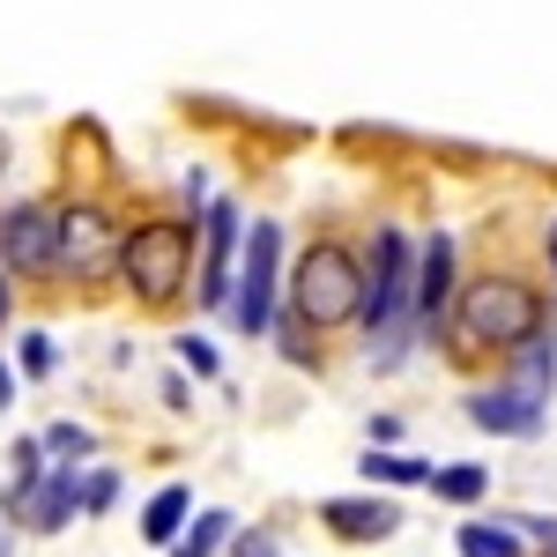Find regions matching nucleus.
Returning <instances> with one entry per match:
<instances>
[{
    "label": "nucleus",
    "instance_id": "1",
    "mask_svg": "<svg viewBox=\"0 0 557 557\" xmlns=\"http://www.w3.org/2000/svg\"><path fill=\"white\" fill-rule=\"evenodd\" d=\"M543 290L513 275V268H491L475 275L469 290H454V312H446V343L454 357H513L520 343L543 335Z\"/></svg>",
    "mask_w": 557,
    "mask_h": 557
},
{
    "label": "nucleus",
    "instance_id": "2",
    "mask_svg": "<svg viewBox=\"0 0 557 557\" xmlns=\"http://www.w3.org/2000/svg\"><path fill=\"white\" fill-rule=\"evenodd\" d=\"M194 223L186 215H141L127 238H120V283L134 290V305L149 312H172L194 283Z\"/></svg>",
    "mask_w": 557,
    "mask_h": 557
},
{
    "label": "nucleus",
    "instance_id": "3",
    "mask_svg": "<svg viewBox=\"0 0 557 557\" xmlns=\"http://www.w3.org/2000/svg\"><path fill=\"white\" fill-rule=\"evenodd\" d=\"M290 312L312 335L357 327V312H364V260L349 253L343 238H312L298 253V268H290Z\"/></svg>",
    "mask_w": 557,
    "mask_h": 557
},
{
    "label": "nucleus",
    "instance_id": "4",
    "mask_svg": "<svg viewBox=\"0 0 557 557\" xmlns=\"http://www.w3.org/2000/svg\"><path fill=\"white\" fill-rule=\"evenodd\" d=\"M409 283H417V246L386 223V231H372V253H364V312H357V327H372V343H380V364H394L417 335Z\"/></svg>",
    "mask_w": 557,
    "mask_h": 557
},
{
    "label": "nucleus",
    "instance_id": "5",
    "mask_svg": "<svg viewBox=\"0 0 557 557\" xmlns=\"http://www.w3.org/2000/svg\"><path fill=\"white\" fill-rule=\"evenodd\" d=\"M120 238H127V223L104 201H67L60 209V275L97 290L104 275H120Z\"/></svg>",
    "mask_w": 557,
    "mask_h": 557
},
{
    "label": "nucleus",
    "instance_id": "6",
    "mask_svg": "<svg viewBox=\"0 0 557 557\" xmlns=\"http://www.w3.org/2000/svg\"><path fill=\"white\" fill-rule=\"evenodd\" d=\"M275 275H283V231L253 223V238L238 246V283H231V327L238 335H268L275 327Z\"/></svg>",
    "mask_w": 557,
    "mask_h": 557
},
{
    "label": "nucleus",
    "instance_id": "7",
    "mask_svg": "<svg viewBox=\"0 0 557 557\" xmlns=\"http://www.w3.org/2000/svg\"><path fill=\"white\" fill-rule=\"evenodd\" d=\"M0 275H23V283L60 275V209L52 201H15L0 215Z\"/></svg>",
    "mask_w": 557,
    "mask_h": 557
},
{
    "label": "nucleus",
    "instance_id": "8",
    "mask_svg": "<svg viewBox=\"0 0 557 557\" xmlns=\"http://www.w3.org/2000/svg\"><path fill=\"white\" fill-rule=\"evenodd\" d=\"M446 312H454V238L431 231L417 246V283H409V327L417 335H446Z\"/></svg>",
    "mask_w": 557,
    "mask_h": 557
},
{
    "label": "nucleus",
    "instance_id": "9",
    "mask_svg": "<svg viewBox=\"0 0 557 557\" xmlns=\"http://www.w3.org/2000/svg\"><path fill=\"white\" fill-rule=\"evenodd\" d=\"M8 513L23 520L30 535H60L67 520L83 513V475L67 469V461H60V469H45L38 483H23V491H8Z\"/></svg>",
    "mask_w": 557,
    "mask_h": 557
},
{
    "label": "nucleus",
    "instance_id": "10",
    "mask_svg": "<svg viewBox=\"0 0 557 557\" xmlns=\"http://www.w3.org/2000/svg\"><path fill=\"white\" fill-rule=\"evenodd\" d=\"M231 268H238V209L209 201V215H201V305L231 298Z\"/></svg>",
    "mask_w": 557,
    "mask_h": 557
},
{
    "label": "nucleus",
    "instance_id": "11",
    "mask_svg": "<svg viewBox=\"0 0 557 557\" xmlns=\"http://www.w3.org/2000/svg\"><path fill=\"white\" fill-rule=\"evenodd\" d=\"M543 409H550V401H528V394H513L506 380L469 394V424L491 431V438H535V431H543Z\"/></svg>",
    "mask_w": 557,
    "mask_h": 557
},
{
    "label": "nucleus",
    "instance_id": "12",
    "mask_svg": "<svg viewBox=\"0 0 557 557\" xmlns=\"http://www.w3.org/2000/svg\"><path fill=\"white\" fill-rule=\"evenodd\" d=\"M320 528H327L335 543H386V535L401 528V506H394V498H327V506H320Z\"/></svg>",
    "mask_w": 557,
    "mask_h": 557
},
{
    "label": "nucleus",
    "instance_id": "13",
    "mask_svg": "<svg viewBox=\"0 0 557 557\" xmlns=\"http://www.w3.org/2000/svg\"><path fill=\"white\" fill-rule=\"evenodd\" d=\"M506 386H513V394H528V401H550V386H557V335H550V327H543L535 343L513 349V372H506Z\"/></svg>",
    "mask_w": 557,
    "mask_h": 557
},
{
    "label": "nucleus",
    "instance_id": "14",
    "mask_svg": "<svg viewBox=\"0 0 557 557\" xmlns=\"http://www.w3.org/2000/svg\"><path fill=\"white\" fill-rule=\"evenodd\" d=\"M194 520V491L186 483H164L157 498H149V513H141V543H157V550H172L178 528Z\"/></svg>",
    "mask_w": 557,
    "mask_h": 557
},
{
    "label": "nucleus",
    "instance_id": "15",
    "mask_svg": "<svg viewBox=\"0 0 557 557\" xmlns=\"http://www.w3.org/2000/svg\"><path fill=\"white\" fill-rule=\"evenodd\" d=\"M364 475H372V483H386V491H409V483H431V461H409V454L364 446Z\"/></svg>",
    "mask_w": 557,
    "mask_h": 557
},
{
    "label": "nucleus",
    "instance_id": "16",
    "mask_svg": "<svg viewBox=\"0 0 557 557\" xmlns=\"http://www.w3.org/2000/svg\"><path fill=\"white\" fill-rule=\"evenodd\" d=\"M231 528H238L231 513H201V520H186V528H178V543H172V557H215L223 543H231Z\"/></svg>",
    "mask_w": 557,
    "mask_h": 557
},
{
    "label": "nucleus",
    "instance_id": "17",
    "mask_svg": "<svg viewBox=\"0 0 557 557\" xmlns=\"http://www.w3.org/2000/svg\"><path fill=\"white\" fill-rule=\"evenodd\" d=\"M491 491V475L475 469V461H454V469H431V498H446V506H475Z\"/></svg>",
    "mask_w": 557,
    "mask_h": 557
},
{
    "label": "nucleus",
    "instance_id": "18",
    "mask_svg": "<svg viewBox=\"0 0 557 557\" xmlns=\"http://www.w3.org/2000/svg\"><path fill=\"white\" fill-rule=\"evenodd\" d=\"M454 543H461V557H520V535L498 528V520H469Z\"/></svg>",
    "mask_w": 557,
    "mask_h": 557
},
{
    "label": "nucleus",
    "instance_id": "19",
    "mask_svg": "<svg viewBox=\"0 0 557 557\" xmlns=\"http://www.w3.org/2000/svg\"><path fill=\"white\" fill-rule=\"evenodd\" d=\"M268 335L283 343V357H290V364H312V357H320V335L305 327L298 312H275V327H268Z\"/></svg>",
    "mask_w": 557,
    "mask_h": 557
},
{
    "label": "nucleus",
    "instance_id": "20",
    "mask_svg": "<svg viewBox=\"0 0 557 557\" xmlns=\"http://www.w3.org/2000/svg\"><path fill=\"white\" fill-rule=\"evenodd\" d=\"M38 446H45V454H52V461H67V469H75V461H83V454H89V446H97V438H89L83 424H52V431H45V438H38Z\"/></svg>",
    "mask_w": 557,
    "mask_h": 557
},
{
    "label": "nucleus",
    "instance_id": "21",
    "mask_svg": "<svg viewBox=\"0 0 557 557\" xmlns=\"http://www.w3.org/2000/svg\"><path fill=\"white\" fill-rule=\"evenodd\" d=\"M120 506V469H89L83 475V513H112Z\"/></svg>",
    "mask_w": 557,
    "mask_h": 557
},
{
    "label": "nucleus",
    "instance_id": "22",
    "mask_svg": "<svg viewBox=\"0 0 557 557\" xmlns=\"http://www.w3.org/2000/svg\"><path fill=\"white\" fill-rule=\"evenodd\" d=\"M52 364H60L52 343H45V335H23V372H30V380H52Z\"/></svg>",
    "mask_w": 557,
    "mask_h": 557
},
{
    "label": "nucleus",
    "instance_id": "23",
    "mask_svg": "<svg viewBox=\"0 0 557 557\" xmlns=\"http://www.w3.org/2000/svg\"><path fill=\"white\" fill-rule=\"evenodd\" d=\"M231 557H283V543H275L268 528H253V535H238V528H231Z\"/></svg>",
    "mask_w": 557,
    "mask_h": 557
},
{
    "label": "nucleus",
    "instance_id": "24",
    "mask_svg": "<svg viewBox=\"0 0 557 557\" xmlns=\"http://www.w3.org/2000/svg\"><path fill=\"white\" fill-rule=\"evenodd\" d=\"M178 357H186V364H194L201 380H215V349H209V343H194V335H178Z\"/></svg>",
    "mask_w": 557,
    "mask_h": 557
},
{
    "label": "nucleus",
    "instance_id": "25",
    "mask_svg": "<svg viewBox=\"0 0 557 557\" xmlns=\"http://www.w3.org/2000/svg\"><path fill=\"white\" fill-rule=\"evenodd\" d=\"M401 438V417H372V446H394Z\"/></svg>",
    "mask_w": 557,
    "mask_h": 557
},
{
    "label": "nucleus",
    "instance_id": "26",
    "mask_svg": "<svg viewBox=\"0 0 557 557\" xmlns=\"http://www.w3.org/2000/svg\"><path fill=\"white\" fill-rule=\"evenodd\" d=\"M8 401H15V372L0 364V409H8Z\"/></svg>",
    "mask_w": 557,
    "mask_h": 557
},
{
    "label": "nucleus",
    "instance_id": "27",
    "mask_svg": "<svg viewBox=\"0 0 557 557\" xmlns=\"http://www.w3.org/2000/svg\"><path fill=\"white\" fill-rule=\"evenodd\" d=\"M0 327H8V275H0Z\"/></svg>",
    "mask_w": 557,
    "mask_h": 557
},
{
    "label": "nucleus",
    "instance_id": "28",
    "mask_svg": "<svg viewBox=\"0 0 557 557\" xmlns=\"http://www.w3.org/2000/svg\"><path fill=\"white\" fill-rule=\"evenodd\" d=\"M0 178H8V127H0Z\"/></svg>",
    "mask_w": 557,
    "mask_h": 557
},
{
    "label": "nucleus",
    "instance_id": "29",
    "mask_svg": "<svg viewBox=\"0 0 557 557\" xmlns=\"http://www.w3.org/2000/svg\"><path fill=\"white\" fill-rule=\"evenodd\" d=\"M550 268H557V223H550Z\"/></svg>",
    "mask_w": 557,
    "mask_h": 557
},
{
    "label": "nucleus",
    "instance_id": "30",
    "mask_svg": "<svg viewBox=\"0 0 557 557\" xmlns=\"http://www.w3.org/2000/svg\"><path fill=\"white\" fill-rule=\"evenodd\" d=\"M543 557H557V543H543Z\"/></svg>",
    "mask_w": 557,
    "mask_h": 557
},
{
    "label": "nucleus",
    "instance_id": "31",
    "mask_svg": "<svg viewBox=\"0 0 557 557\" xmlns=\"http://www.w3.org/2000/svg\"><path fill=\"white\" fill-rule=\"evenodd\" d=\"M0 557H8V535H0Z\"/></svg>",
    "mask_w": 557,
    "mask_h": 557
}]
</instances>
